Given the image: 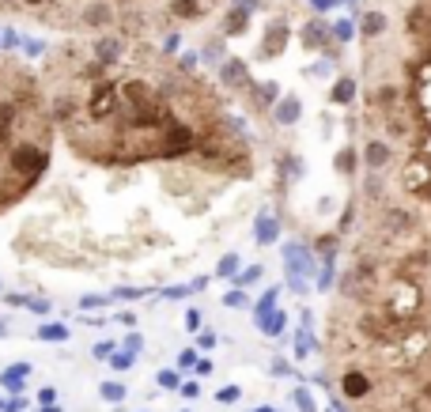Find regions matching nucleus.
Returning <instances> with one entry per match:
<instances>
[{"label": "nucleus", "mask_w": 431, "mask_h": 412, "mask_svg": "<svg viewBox=\"0 0 431 412\" xmlns=\"http://www.w3.org/2000/svg\"><path fill=\"white\" fill-rule=\"evenodd\" d=\"M42 83L61 140L91 166H167L220 182L254 174L250 136L220 91L144 34L69 38L50 53Z\"/></svg>", "instance_id": "1"}, {"label": "nucleus", "mask_w": 431, "mask_h": 412, "mask_svg": "<svg viewBox=\"0 0 431 412\" xmlns=\"http://www.w3.org/2000/svg\"><path fill=\"white\" fill-rule=\"evenodd\" d=\"M53 136L57 121L42 76L0 53V212L38 190L50 171Z\"/></svg>", "instance_id": "2"}, {"label": "nucleus", "mask_w": 431, "mask_h": 412, "mask_svg": "<svg viewBox=\"0 0 431 412\" xmlns=\"http://www.w3.org/2000/svg\"><path fill=\"white\" fill-rule=\"evenodd\" d=\"M152 4L155 0H0V12L72 34H144V12H152Z\"/></svg>", "instance_id": "3"}, {"label": "nucleus", "mask_w": 431, "mask_h": 412, "mask_svg": "<svg viewBox=\"0 0 431 412\" xmlns=\"http://www.w3.org/2000/svg\"><path fill=\"white\" fill-rule=\"evenodd\" d=\"M397 148L390 144V140H382L379 133H367V129H360V163L367 174H390L393 166H397Z\"/></svg>", "instance_id": "4"}, {"label": "nucleus", "mask_w": 431, "mask_h": 412, "mask_svg": "<svg viewBox=\"0 0 431 412\" xmlns=\"http://www.w3.org/2000/svg\"><path fill=\"white\" fill-rule=\"evenodd\" d=\"M360 144H344L341 152H337V171H341L344 178H355L360 174Z\"/></svg>", "instance_id": "5"}, {"label": "nucleus", "mask_w": 431, "mask_h": 412, "mask_svg": "<svg viewBox=\"0 0 431 412\" xmlns=\"http://www.w3.org/2000/svg\"><path fill=\"white\" fill-rule=\"evenodd\" d=\"M330 99L337 102V106H348V102H355V80L352 76H341V80L333 83Z\"/></svg>", "instance_id": "6"}, {"label": "nucleus", "mask_w": 431, "mask_h": 412, "mask_svg": "<svg viewBox=\"0 0 431 412\" xmlns=\"http://www.w3.org/2000/svg\"><path fill=\"white\" fill-rule=\"evenodd\" d=\"M352 34H355V23H352V20L333 23V38H337V42H352Z\"/></svg>", "instance_id": "7"}, {"label": "nucleus", "mask_w": 431, "mask_h": 412, "mask_svg": "<svg viewBox=\"0 0 431 412\" xmlns=\"http://www.w3.org/2000/svg\"><path fill=\"white\" fill-rule=\"evenodd\" d=\"M295 114H299V102L288 99L284 106H280V121H295Z\"/></svg>", "instance_id": "8"}, {"label": "nucleus", "mask_w": 431, "mask_h": 412, "mask_svg": "<svg viewBox=\"0 0 431 412\" xmlns=\"http://www.w3.org/2000/svg\"><path fill=\"white\" fill-rule=\"evenodd\" d=\"M299 405H303V412H314V405H311V397H306L303 390H299Z\"/></svg>", "instance_id": "9"}, {"label": "nucleus", "mask_w": 431, "mask_h": 412, "mask_svg": "<svg viewBox=\"0 0 431 412\" xmlns=\"http://www.w3.org/2000/svg\"><path fill=\"white\" fill-rule=\"evenodd\" d=\"M428 287H431V273H428Z\"/></svg>", "instance_id": "10"}]
</instances>
